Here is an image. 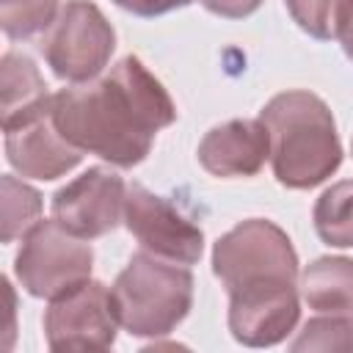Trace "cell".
Here are the masks:
<instances>
[{
  "label": "cell",
  "instance_id": "cell-1",
  "mask_svg": "<svg viewBox=\"0 0 353 353\" xmlns=\"http://www.w3.org/2000/svg\"><path fill=\"white\" fill-rule=\"evenodd\" d=\"M52 116L83 154L132 168L152 152L157 130L174 124L176 105L141 58L124 55L105 77L52 94Z\"/></svg>",
  "mask_w": 353,
  "mask_h": 353
},
{
  "label": "cell",
  "instance_id": "cell-2",
  "mask_svg": "<svg viewBox=\"0 0 353 353\" xmlns=\"http://www.w3.org/2000/svg\"><path fill=\"white\" fill-rule=\"evenodd\" d=\"M259 121L270 135L273 176L292 190L325 182L342 165V143L328 105L303 88L276 94Z\"/></svg>",
  "mask_w": 353,
  "mask_h": 353
},
{
  "label": "cell",
  "instance_id": "cell-3",
  "mask_svg": "<svg viewBox=\"0 0 353 353\" xmlns=\"http://www.w3.org/2000/svg\"><path fill=\"white\" fill-rule=\"evenodd\" d=\"M212 273L229 303L298 292V254L281 226L265 218L240 221L212 245Z\"/></svg>",
  "mask_w": 353,
  "mask_h": 353
},
{
  "label": "cell",
  "instance_id": "cell-4",
  "mask_svg": "<svg viewBox=\"0 0 353 353\" xmlns=\"http://www.w3.org/2000/svg\"><path fill=\"white\" fill-rule=\"evenodd\" d=\"M110 298L124 331L132 336H165L193 306V276L179 262L138 251L116 276Z\"/></svg>",
  "mask_w": 353,
  "mask_h": 353
},
{
  "label": "cell",
  "instance_id": "cell-5",
  "mask_svg": "<svg viewBox=\"0 0 353 353\" xmlns=\"http://www.w3.org/2000/svg\"><path fill=\"white\" fill-rule=\"evenodd\" d=\"M39 47L55 77L88 83L108 66L116 50V30L91 0H66Z\"/></svg>",
  "mask_w": 353,
  "mask_h": 353
},
{
  "label": "cell",
  "instance_id": "cell-6",
  "mask_svg": "<svg viewBox=\"0 0 353 353\" xmlns=\"http://www.w3.org/2000/svg\"><path fill=\"white\" fill-rule=\"evenodd\" d=\"M91 245L66 232L55 218L39 221L25 237L14 259V273L22 290L33 298H55L69 287L91 279Z\"/></svg>",
  "mask_w": 353,
  "mask_h": 353
},
{
  "label": "cell",
  "instance_id": "cell-7",
  "mask_svg": "<svg viewBox=\"0 0 353 353\" xmlns=\"http://www.w3.org/2000/svg\"><path fill=\"white\" fill-rule=\"evenodd\" d=\"M119 317L102 281H80L50 298L44 336L50 350H108L116 345Z\"/></svg>",
  "mask_w": 353,
  "mask_h": 353
},
{
  "label": "cell",
  "instance_id": "cell-8",
  "mask_svg": "<svg viewBox=\"0 0 353 353\" xmlns=\"http://www.w3.org/2000/svg\"><path fill=\"white\" fill-rule=\"evenodd\" d=\"M124 226L143 251L179 265H196L204 251V232L182 215L168 199L152 193L141 182L127 185Z\"/></svg>",
  "mask_w": 353,
  "mask_h": 353
},
{
  "label": "cell",
  "instance_id": "cell-9",
  "mask_svg": "<svg viewBox=\"0 0 353 353\" xmlns=\"http://www.w3.org/2000/svg\"><path fill=\"white\" fill-rule=\"evenodd\" d=\"M127 185L124 179L102 165H94L66 182L52 196V218L83 240L113 232L124 218Z\"/></svg>",
  "mask_w": 353,
  "mask_h": 353
},
{
  "label": "cell",
  "instance_id": "cell-10",
  "mask_svg": "<svg viewBox=\"0 0 353 353\" xmlns=\"http://www.w3.org/2000/svg\"><path fill=\"white\" fill-rule=\"evenodd\" d=\"M6 157L14 171L30 179H58L80 165L83 152L72 146L55 124L52 102L28 119L6 127Z\"/></svg>",
  "mask_w": 353,
  "mask_h": 353
},
{
  "label": "cell",
  "instance_id": "cell-11",
  "mask_svg": "<svg viewBox=\"0 0 353 353\" xmlns=\"http://www.w3.org/2000/svg\"><path fill=\"white\" fill-rule=\"evenodd\" d=\"M270 157V135L259 119H232L199 143V163L212 176H254Z\"/></svg>",
  "mask_w": 353,
  "mask_h": 353
},
{
  "label": "cell",
  "instance_id": "cell-12",
  "mask_svg": "<svg viewBox=\"0 0 353 353\" xmlns=\"http://www.w3.org/2000/svg\"><path fill=\"white\" fill-rule=\"evenodd\" d=\"M301 295L317 314L353 320V259L320 256L301 273Z\"/></svg>",
  "mask_w": 353,
  "mask_h": 353
},
{
  "label": "cell",
  "instance_id": "cell-13",
  "mask_svg": "<svg viewBox=\"0 0 353 353\" xmlns=\"http://www.w3.org/2000/svg\"><path fill=\"white\" fill-rule=\"evenodd\" d=\"M0 124L3 130L30 113L47 108L52 94H47V83L39 74V66L25 52H6L0 61Z\"/></svg>",
  "mask_w": 353,
  "mask_h": 353
},
{
  "label": "cell",
  "instance_id": "cell-14",
  "mask_svg": "<svg viewBox=\"0 0 353 353\" xmlns=\"http://www.w3.org/2000/svg\"><path fill=\"white\" fill-rule=\"evenodd\" d=\"M314 232L325 245H353V179H342L323 190L314 201Z\"/></svg>",
  "mask_w": 353,
  "mask_h": 353
},
{
  "label": "cell",
  "instance_id": "cell-15",
  "mask_svg": "<svg viewBox=\"0 0 353 353\" xmlns=\"http://www.w3.org/2000/svg\"><path fill=\"white\" fill-rule=\"evenodd\" d=\"M0 188H3V243H14L39 223L41 196L36 188L25 185L11 174L0 179Z\"/></svg>",
  "mask_w": 353,
  "mask_h": 353
},
{
  "label": "cell",
  "instance_id": "cell-16",
  "mask_svg": "<svg viewBox=\"0 0 353 353\" xmlns=\"http://www.w3.org/2000/svg\"><path fill=\"white\" fill-rule=\"evenodd\" d=\"M58 11V0H0V28L11 41H25L47 30Z\"/></svg>",
  "mask_w": 353,
  "mask_h": 353
},
{
  "label": "cell",
  "instance_id": "cell-17",
  "mask_svg": "<svg viewBox=\"0 0 353 353\" xmlns=\"http://www.w3.org/2000/svg\"><path fill=\"white\" fill-rule=\"evenodd\" d=\"M290 347L295 353L298 350H345L347 353L353 350V320L331 317V314L312 317Z\"/></svg>",
  "mask_w": 353,
  "mask_h": 353
},
{
  "label": "cell",
  "instance_id": "cell-18",
  "mask_svg": "<svg viewBox=\"0 0 353 353\" xmlns=\"http://www.w3.org/2000/svg\"><path fill=\"white\" fill-rule=\"evenodd\" d=\"M284 6L303 33L314 39L334 36V17L339 0H284Z\"/></svg>",
  "mask_w": 353,
  "mask_h": 353
},
{
  "label": "cell",
  "instance_id": "cell-19",
  "mask_svg": "<svg viewBox=\"0 0 353 353\" xmlns=\"http://www.w3.org/2000/svg\"><path fill=\"white\" fill-rule=\"evenodd\" d=\"M119 8L135 14V17H160V14H168L174 8H182L193 0H113Z\"/></svg>",
  "mask_w": 353,
  "mask_h": 353
},
{
  "label": "cell",
  "instance_id": "cell-20",
  "mask_svg": "<svg viewBox=\"0 0 353 353\" xmlns=\"http://www.w3.org/2000/svg\"><path fill=\"white\" fill-rule=\"evenodd\" d=\"M201 6L215 14V17H223V19H243L248 14H254L262 0H201Z\"/></svg>",
  "mask_w": 353,
  "mask_h": 353
},
{
  "label": "cell",
  "instance_id": "cell-21",
  "mask_svg": "<svg viewBox=\"0 0 353 353\" xmlns=\"http://www.w3.org/2000/svg\"><path fill=\"white\" fill-rule=\"evenodd\" d=\"M334 36L339 39L345 55L353 61V0H339L334 17Z\"/></svg>",
  "mask_w": 353,
  "mask_h": 353
},
{
  "label": "cell",
  "instance_id": "cell-22",
  "mask_svg": "<svg viewBox=\"0 0 353 353\" xmlns=\"http://www.w3.org/2000/svg\"><path fill=\"white\" fill-rule=\"evenodd\" d=\"M350 152H353V143H350Z\"/></svg>",
  "mask_w": 353,
  "mask_h": 353
}]
</instances>
